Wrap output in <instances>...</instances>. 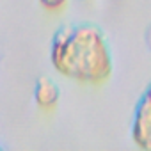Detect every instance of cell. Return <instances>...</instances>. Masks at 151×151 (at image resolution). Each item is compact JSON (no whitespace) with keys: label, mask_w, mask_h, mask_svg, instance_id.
Returning a JSON list of instances; mask_svg holds the SVG:
<instances>
[{"label":"cell","mask_w":151,"mask_h":151,"mask_svg":"<svg viewBox=\"0 0 151 151\" xmlns=\"http://www.w3.org/2000/svg\"><path fill=\"white\" fill-rule=\"evenodd\" d=\"M39 4L46 11H60L68 4V0H39Z\"/></svg>","instance_id":"obj_4"},{"label":"cell","mask_w":151,"mask_h":151,"mask_svg":"<svg viewBox=\"0 0 151 151\" xmlns=\"http://www.w3.org/2000/svg\"><path fill=\"white\" fill-rule=\"evenodd\" d=\"M149 46H151V32H149Z\"/></svg>","instance_id":"obj_5"},{"label":"cell","mask_w":151,"mask_h":151,"mask_svg":"<svg viewBox=\"0 0 151 151\" xmlns=\"http://www.w3.org/2000/svg\"><path fill=\"white\" fill-rule=\"evenodd\" d=\"M52 60L60 73L80 80L101 82L110 75V57L105 41L93 27L62 29L53 41Z\"/></svg>","instance_id":"obj_1"},{"label":"cell","mask_w":151,"mask_h":151,"mask_svg":"<svg viewBox=\"0 0 151 151\" xmlns=\"http://www.w3.org/2000/svg\"><path fill=\"white\" fill-rule=\"evenodd\" d=\"M34 98H36V103L45 109V110H50L57 105L59 101V89L57 86L48 80V78H39L37 84H36V91H34Z\"/></svg>","instance_id":"obj_3"},{"label":"cell","mask_w":151,"mask_h":151,"mask_svg":"<svg viewBox=\"0 0 151 151\" xmlns=\"http://www.w3.org/2000/svg\"><path fill=\"white\" fill-rule=\"evenodd\" d=\"M133 139L142 147H151V89L139 109V114L135 119Z\"/></svg>","instance_id":"obj_2"}]
</instances>
